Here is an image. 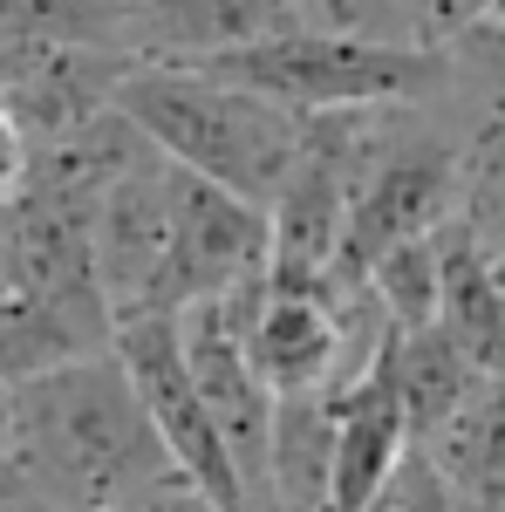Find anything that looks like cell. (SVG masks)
Wrapping results in <instances>:
<instances>
[{
	"instance_id": "obj_3",
	"label": "cell",
	"mask_w": 505,
	"mask_h": 512,
	"mask_svg": "<svg viewBox=\"0 0 505 512\" xmlns=\"http://www.w3.org/2000/svg\"><path fill=\"white\" fill-rule=\"evenodd\" d=\"M198 76L233 82L260 103H280L287 117H342V110H430L451 96L444 48H369V41L328 35H267L198 62Z\"/></svg>"
},
{
	"instance_id": "obj_21",
	"label": "cell",
	"mask_w": 505,
	"mask_h": 512,
	"mask_svg": "<svg viewBox=\"0 0 505 512\" xmlns=\"http://www.w3.org/2000/svg\"><path fill=\"white\" fill-rule=\"evenodd\" d=\"M21 171H28V144L14 137V123L0 117V205L21 192Z\"/></svg>"
},
{
	"instance_id": "obj_10",
	"label": "cell",
	"mask_w": 505,
	"mask_h": 512,
	"mask_svg": "<svg viewBox=\"0 0 505 512\" xmlns=\"http://www.w3.org/2000/svg\"><path fill=\"white\" fill-rule=\"evenodd\" d=\"M451 512H505V383L478 376V390L458 403V417L424 451Z\"/></svg>"
},
{
	"instance_id": "obj_25",
	"label": "cell",
	"mask_w": 505,
	"mask_h": 512,
	"mask_svg": "<svg viewBox=\"0 0 505 512\" xmlns=\"http://www.w3.org/2000/svg\"><path fill=\"white\" fill-rule=\"evenodd\" d=\"M499 280H505V267H499Z\"/></svg>"
},
{
	"instance_id": "obj_20",
	"label": "cell",
	"mask_w": 505,
	"mask_h": 512,
	"mask_svg": "<svg viewBox=\"0 0 505 512\" xmlns=\"http://www.w3.org/2000/svg\"><path fill=\"white\" fill-rule=\"evenodd\" d=\"M117 512H219L205 492H192L185 478H164V485H151V492H137L130 506H117Z\"/></svg>"
},
{
	"instance_id": "obj_17",
	"label": "cell",
	"mask_w": 505,
	"mask_h": 512,
	"mask_svg": "<svg viewBox=\"0 0 505 512\" xmlns=\"http://www.w3.org/2000/svg\"><path fill=\"white\" fill-rule=\"evenodd\" d=\"M444 62H451V89H465L478 103V117L505 123V28H465L458 41H444Z\"/></svg>"
},
{
	"instance_id": "obj_12",
	"label": "cell",
	"mask_w": 505,
	"mask_h": 512,
	"mask_svg": "<svg viewBox=\"0 0 505 512\" xmlns=\"http://www.w3.org/2000/svg\"><path fill=\"white\" fill-rule=\"evenodd\" d=\"M389 376H396V403H403V424H410V444L424 451L430 437L458 417V403L478 390V369H471L458 342L430 321V328H410L396 335L389 328Z\"/></svg>"
},
{
	"instance_id": "obj_11",
	"label": "cell",
	"mask_w": 505,
	"mask_h": 512,
	"mask_svg": "<svg viewBox=\"0 0 505 512\" xmlns=\"http://www.w3.org/2000/svg\"><path fill=\"white\" fill-rule=\"evenodd\" d=\"M437 328L478 376L505 383V280L458 226H437Z\"/></svg>"
},
{
	"instance_id": "obj_9",
	"label": "cell",
	"mask_w": 505,
	"mask_h": 512,
	"mask_svg": "<svg viewBox=\"0 0 505 512\" xmlns=\"http://www.w3.org/2000/svg\"><path fill=\"white\" fill-rule=\"evenodd\" d=\"M123 69H130V62L103 55V48H55V41H48L35 69L0 96V117L14 123V137H21L28 151H48V144L89 130L96 117H110Z\"/></svg>"
},
{
	"instance_id": "obj_19",
	"label": "cell",
	"mask_w": 505,
	"mask_h": 512,
	"mask_svg": "<svg viewBox=\"0 0 505 512\" xmlns=\"http://www.w3.org/2000/svg\"><path fill=\"white\" fill-rule=\"evenodd\" d=\"M383 512H451V499H444V485H437V472H430L424 458L410 451V465L396 472V485H389Z\"/></svg>"
},
{
	"instance_id": "obj_14",
	"label": "cell",
	"mask_w": 505,
	"mask_h": 512,
	"mask_svg": "<svg viewBox=\"0 0 505 512\" xmlns=\"http://www.w3.org/2000/svg\"><path fill=\"white\" fill-rule=\"evenodd\" d=\"M451 226L505 267V123L478 117L458 137V178H451Z\"/></svg>"
},
{
	"instance_id": "obj_7",
	"label": "cell",
	"mask_w": 505,
	"mask_h": 512,
	"mask_svg": "<svg viewBox=\"0 0 505 512\" xmlns=\"http://www.w3.org/2000/svg\"><path fill=\"white\" fill-rule=\"evenodd\" d=\"M178 355H185V376H192L198 403L212 417V431L233 458V478L246 492V512L267 506V444H273V396L260 390L253 362L239 349V328L226 315V301H205L178 315Z\"/></svg>"
},
{
	"instance_id": "obj_1",
	"label": "cell",
	"mask_w": 505,
	"mask_h": 512,
	"mask_svg": "<svg viewBox=\"0 0 505 512\" xmlns=\"http://www.w3.org/2000/svg\"><path fill=\"white\" fill-rule=\"evenodd\" d=\"M14 472L41 512H117L178 478L110 355L62 362L14 390Z\"/></svg>"
},
{
	"instance_id": "obj_4",
	"label": "cell",
	"mask_w": 505,
	"mask_h": 512,
	"mask_svg": "<svg viewBox=\"0 0 505 512\" xmlns=\"http://www.w3.org/2000/svg\"><path fill=\"white\" fill-rule=\"evenodd\" d=\"M451 178H458V144L437 137L417 110H383V130L362 158L342 246H335V280L362 287V274L403 239H430L451 226Z\"/></svg>"
},
{
	"instance_id": "obj_13",
	"label": "cell",
	"mask_w": 505,
	"mask_h": 512,
	"mask_svg": "<svg viewBox=\"0 0 505 512\" xmlns=\"http://www.w3.org/2000/svg\"><path fill=\"white\" fill-rule=\"evenodd\" d=\"M328 451L335 417L328 390L273 403V444H267V506L260 512H328Z\"/></svg>"
},
{
	"instance_id": "obj_22",
	"label": "cell",
	"mask_w": 505,
	"mask_h": 512,
	"mask_svg": "<svg viewBox=\"0 0 505 512\" xmlns=\"http://www.w3.org/2000/svg\"><path fill=\"white\" fill-rule=\"evenodd\" d=\"M0 294H14V198L0 205Z\"/></svg>"
},
{
	"instance_id": "obj_24",
	"label": "cell",
	"mask_w": 505,
	"mask_h": 512,
	"mask_svg": "<svg viewBox=\"0 0 505 512\" xmlns=\"http://www.w3.org/2000/svg\"><path fill=\"white\" fill-rule=\"evenodd\" d=\"M492 28H505V0H499V14H492Z\"/></svg>"
},
{
	"instance_id": "obj_8",
	"label": "cell",
	"mask_w": 505,
	"mask_h": 512,
	"mask_svg": "<svg viewBox=\"0 0 505 512\" xmlns=\"http://www.w3.org/2000/svg\"><path fill=\"white\" fill-rule=\"evenodd\" d=\"M328 417H335V451H328V512H383L396 472L410 465V424L396 403V376H389V342L376 362L349 376L342 390H328Z\"/></svg>"
},
{
	"instance_id": "obj_15",
	"label": "cell",
	"mask_w": 505,
	"mask_h": 512,
	"mask_svg": "<svg viewBox=\"0 0 505 512\" xmlns=\"http://www.w3.org/2000/svg\"><path fill=\"white\" fill-rule=\"evenodd\" d=\"M82 355L89 349L48 308H35L28 294H0V390H21L62 362H82Z\"/></svg>"
},
{
	"instance_id": "obj_23",
	"label": "cell",
	"mask_w": 505,
	"mask_h": 512,
	"mask_svg": "<svg viewBox=\"0 0 505 512\" xmlns=\"http://www.w3.org/2000/svg\"><path fill=\"white\" fill-rule=\"evenodd\" d=\"M14 458V390H0V465Z\"/></svg>"
},
{
	"instance_id": "obj_5",
	"label": "cell",
	"mask_w": 505,
	"mask_h": 512,
	"mask_svg": "<svg viewBox=\"0 0 505 512\" xmlns=\"http://www.w3.org/2000/svg\"><path fill=\"white\" fill-rule=\"evenodd\" d=\"M110 362L130 383L144 424H151L157 451L171 458V472L185 478L192 492H205L219 512H246V492L233 478V458L212 431L205 403H198L192 376H185V355H178V315H137L110 328Z\"/></svg>"
},
{
	"instance_id": "obj_16",
	"label": "cell",
	"mask_w": 505,
	"mask_h": 512,
	"mask_svg": "<svg viewBox=\"0 0 505 512\" xmlns=\"http://www.w3.org/2000/svg\"><path fill=\"white\" fill-rule=\"evenodd\" d=\"M301 35L369 41V48H424L410 28V0H287Z\"/></svg>"
},
{
	"instance_id": "obj_6",
	"label": "cell",
	"mask_w": 505,
	"mask_h": 512,
	"mask_svg": "<svg viewBox=\"0 0 505 512\" xmlns=\"http://www.w3.org/2000/svg\"><path fill=\"white\" fill-rule=\"evenodd\" d=\"M267 267H273L267 212L178 171L171 239H164V267H157V287H151V315H185V308H205V301H226L239 287L267 280Z\"/></svg>"
},
{
	"instance_id": "obj_18",
	"label": "cell",
	"mask_w": 505,
	"mask_h": 512,
	"mask_svg": "<svg viewBox=\"0 0 505 512\" xmlns=\"http://www.w3.org/2000/svg\"><path fill=\"white\" fill-rule=\"evenodd\" d=\"M492 14H499V0H410V28L424 48H444L465 28H485Z\"/></svg>"
},
{
	"instance_id": "obj_2",
	"label": "cell",
	"mask_w": 505,
	"mask_h": 512,
	"mask_svg": "<svg viewBox=\"0 0 505 512\" xmlns=\"http://www.w3.org/2000/svg\"><path fill=\"white\" fill-rule=\"evenodd\" d=\"M110 110L164 164H178L185 178H205L260 212L280 198L287 171L301 158V137H308V123L287 117L280 103H260L198 69H123Z\"/></svg>"
}]
</instances>
